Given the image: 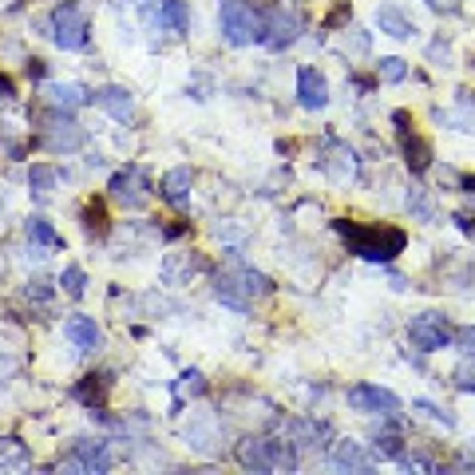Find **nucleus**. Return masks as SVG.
I'll return each mask as SVG.
<instances>
[{"label":"nucleus","mask_w":475,"mask_h":475,"mask_svg":"<svg viewBox=\"0 0 475 475\" xmlns=\"http://www.w3.org/2000/svg\"><path fill=\"white\" fill-rule=\"evenodd\" d=\"M337 234L345 238V246H349V254L364 262H392L400 250H404L408 238L400 230H380V226H356V222H345V218H337Z\"/></svg>","instance_id":"nucleus-1"},{"label":"nucleus","mask_w":475,"mask_h":475,"mask_svg":"<svg viewBox=\"0 0 475 475\" xmlns=\"http://www.w3.org/2000/svg\"><path fill=\"white\" fill-rule=\"evenodd\" d=\"M270 294H273V281L266 278V273L250 270V266H234V270H226L222 278L214 281V297L222 301V305L238 309V313H246L254 301L270 297Z\"/></svg>","instance_id":"nucleus-2"},{"label":"nucleus","mask_w":475,"mask_h":475,"mask_svg":"<svg viewBox=\"0 0 475 475\" xmlns=\"http://www.w3.org/2000/svg\"><path fill=\"white\" fill-rule=\"evenodd\" d=\"M218 16H222V36L234 48H242V44H266V16L258 8H250L246 0H222Z\"/></svg>","instance_id":"nucleus-3"},{"label":"nucleus","mask_w":475,"mask_h":475,"mask_svg":"<svg viewBox=\"0 0 475 475\" xmlns=\"http://www.w3.org/2000/svg\"><path fill=\"white\" fill-rule=\"evenodd\" d=\"M52 40L60 44L63 52H79L88 44V16L79 12V4H71V0H63V4L52 8Z\"/></svg>","instance_id":"nucleus-4"},{"label":"nucleus","mask_w":475,"mask_h":475,"mask_svg":"<svg viewBox=\"0 0 475 475\" xmlns=\"http://www.w3.org/2000/svg\"><path fill=\"white\" fill-rule=\"evenodd\" d=\"M107 195H112V203H119L123 210H143L147 198H151V182H147V175H143V167L131 162V167H123V171L112 175Z\"/></svg>","instance_id":"nucleus-5"},{"label":"nucleus","mask_w":475,"mask_h":475,"mask_svg":"<svg viewBox=\"0 0 475 475\" xmlns=\"http://www.w3.org/2000/svg\"><path fill=\"white\" fill-rule=\"evenodd\" d=\"M408 337L420 353H436L452 341V329H447V317L444 313H416L408 321Z\"/></svg>","instance_id":"nucleus-6"},{"label":"nucleus","mask_w":475,"mask_h":475,"mask_svg":"<svg viewBox=\"0 0 475 475\" xmlns=\"http://www.w3.org/2000/svg\"><path fill=\"white\" fill-rule=\"evenodd\" d=\"M349 408L356 412H380V416H396L400 412V396L380 385H353L349 388Z\"/></svg>","instance_id":"nucleus-7"},{"label":"nucleus","mask_w":475,"mask_h":475,"mask_svg":"<svg viewBox=\"0 0 475 475\" xmlns=\"http://www.w3.org/2000/svg\"><path fill=\"white\" fill-rule=\"evenodd\" d=\"M301 36V16L294 12V8H273V12L266 16V44L273 52L289 48Z\"/></svg>","instance_id":"nucleus-8"},{"label":"nucleus","mask_w":475,"mask_h":475,"mask_svg":"<svg viewBox=\"0 0 475 475\" xmlns=\"http://www.w3.org/2000/svg\"><path fill=\"white\" fill-rule=\"evenodd\" d=\"M63 115H68V112H60L48 127H44V143H48L52 151H76V147H84V127H79L76 119H63Z\"/></svg>","instance_id":"nucleus-9"},{"label":"nucleus","mask_w":475,"mask_h":475,"mask_svg":"<svg viewBox=\"0 0 475 475\" xmlns=\"http://www.w3.org/2000/svg\"><path fill=\"white\" fill-rule=\"evenodd\" d=\"M91 104H96L99 112H107L112 119H119V123H131V115H135V99H131V91L119 88V84L99 88L96 96H91Z\"/></svg>","instance_id":"nucleus-10"},{"label":"nucleus","mask_w":475,"mask_h":475,"mask_svg":"<svg viewBox=\"0 0 475 475\" xmlns=\"http://www.w3.org/2000/svg\"><path fill=\"white\" fill-rule=\"evenodd\" d=\"M297 104L309 112H321L329 104V79L317 68H301L297 71Z\"/></svg>","instance_id":"nucleus-11"},{"label":"nucleus","mask_w":475,"mask_h":475,"mask_svg":"<svg viewBox=\"0 0 475 475\" xmlns=\"http://www.w3.org/2000/svg\"><path fill=\"white\" fill-rule=\"evenodd\" d=\"M68 468H84V471H107L112 468V452L104 440H79L76 455L68 460Z\"/></svg>","instance_id":"nucleus-12"},{"label":"nucleus","mask_w":475,"mask_h":475,"mask_svg":"<svg viewBox=\"0 0 475 475\" xmlns=\"http://www.w3.org/2000/svg\"><path fill=\"white\" fill-rule=\"evenodd\" d=\"M44 99H48V107H56V112H76V107L91 104V91L84 84H48L44 88Z\"/></svg>","instance_id":"nucleus-13"},{"label":"nucleus","mask_w":475,"mask_h":475,"mask_svg":"<svg viewBox=\"0 0 475 475\" xmlns=\"http://www.w3.org/2000/svg\"><path fill=\"white\" fill-rule=\"evenodd\" d=\"M63 337H68L79 353H96L99 345H104V333H99V325L91 321V317H71V321H63Z\"/></svg>","instance_id":"nucleus-14"},{"label":"nucleus","mask_w":475,"mask_h":475,"mask_svg":"<svg viewBox=\"0 0 475 475\" xmlns=\"http://www.w3.org/2000/svg\"><path fill=\"white\" fill-rule=\"evenodd\" d=\"M190 187H195V171H190V167L167 171V175H162V203L187 206L190 203Z\"/></svg>","instance_id":"nucleus-15"},{"label":"nucleus","mask_w":475,"mask_h":475,"mask_svg":"<svg viewBox=\"0 0 475 475\" xmlns=\"http://www.w3.org/2000/svg\"><path fill=\"white\" fill-rule=\"evenodd\" d=\"M238 463L246 471H273V440H242L238 444Z\"/></svg>","instance_id":"nucleus-16"},{"label":"nucleus","mask_w":475,"mask_h":475,"mask_svg":"<svg viewBox=\"0 0 475 475\" xmlns=\"http://www.w3.org/2000/svg\"><path fill=\"white\" fill-rule=\"evenodd\" d=\"M329 463H333L337 471H369L372 468V460L364 455V447L356 444V440L333 444V455H329Z\"/></svg>","instance_id":"nucleus-17"},{"label":"nucleus","mask_w":475,"mask_h":475,"mask_svg":"<svg viewBox=\"0 0 475 475\" xmlns=\"http://www.w3.org/2000/svg\"><path fill=\"white\" fill-rule=\"evenodd\" d=\"M321 167H325V175L333 179V182H353L356 179V151L345 147V143H337Z\"/></svg>","instance_id":"nucleus-18"},{"label":"nucleus","mask_w":475,"mask_h":475,"mask_svg":"<svg viewBox=\"0 0 475 475\" xmlns=\"http://www.w3.org/2000/svg\"><path fill=\"white\" fill-rule=\"evenodd\" d=\"M203 270H206V262L198 258V254H195V258H190V254H182V258H179V254H171V258L162 262V281H167V286H179V281L195 278V273H203Z\"/></svg>","instance_id":"nucleus-19"},{"label":"nucleus","mask_w":475,"mask_h":475,"mask_svg":"<svg viewBox=\"0 0 475 475\" xmlns=\"http://www.w3.org/2000/svg\"><path fill=\"white\" fill-rule=\"evenodd\" d=\"M377 24H380V32H385V36H392V40H412V32H416V24L408 21L396 4L377 8Z\"/></svg>","instance_id":"nucleus-20"},{"label":"nucleus","mask_w":475,"mask_h":475,"mask_svg":"<svg viewBox=\"0 0 475 475\" xmlns=\"http://www.w3.org/2000/svg\"><path fill=\"white\" fill-rule=\"evenodd\" d=\"M56 182H60V171L48 167V162H36V167L29 171V190H32L36 203H44V198L56 190Z\"/></svg>","instance_id":"nucleus-21"},{"label":"nucleus","mask_w":475,"mask_h":475,"mask_svg":"<svg viewBox=\"0 0 475 475\" xmlns=\"http://www.w3.org/2000/svg\"><path fill=\"white\" fill-rule=\"evenodd\" d=\"M159 24L171 32H190V8L182 0H162L159 4Z\"/></svg>","instance_id":"nucleus-22"},{"label":"nucleus","mask_w":475,"mask_h":475,"mask_svg":"<svg viewBox=\"0 0 475 475\" xmlns=\"http://www.w3.org/2000/svg\"><path fill=\"white\" fill-rule=\"evenodd\" d=\"M182 436H187L190 447L210 452V447H214V420H210V416H195L187 428H182Z\"/></svg>","instance_id":"nucleus-23"},{"label":"nucleus","mask_w":475,"mask_h":475,"mask_svg":"<svg viewBox=\"0 0 475 475\" xmlns=\"http://www.w3.org/2000/svg\"><path fill=\"white\" fill-rule=\"evenodd\" d=\"M29 242H32V246H40V250H60L63 238H60L56 230H52L48 218L36 214V218H29Z\"/></svg>","instance_id":"nucleus-24"},{"label":"nucleus","mask_w":475,"mask_h":475,"mask_svg":"<svg viewBox=\"0 0 475 475\" xmlns=\"http://www.w3.org/2000/svg\"><path fill=\"white\" fill-rule=\"evenodd\" d=\"M206 392V377L198 369H187L175 380V404H187V400H198Z\"/></svg>","instance_id":"nucleus-25"},{"label":"nucleus","mask_w":475,"mask_h":475,"mask_svg":"<svg viewBox=\"0 0 475 475\" xmlns=\"http://www.w3.org/2000/svg\"><path fill=\"white\" fill-rule=\"evenodd\" d=\"M460 104H463V112H436V119L447 127H455V131H468L475 135V112H471V99H468V91H460Z\"/></svg>","instance_id":"nucleus-26"},{"label":"nucleus","mask_w":475,"mask_h":475,"mask_svg":"<svg viewBox=\"0 0 475 475\" xmlns=\"http://www.w3.org/2000/svg\"><path fill=\"white\" fill-rule=\"evenodd\" d=\"M289 436H294L297 444H313L317 447V440H325V436H329V424H321V420H294V424H289Z\"/></svg>","instance_id":"nucleus-27"},{"label":"nucleus","mask_w":475,"mask_h":475,"mask_svg":"<svg viewBox=\"0 0 475 475\" xmlns=\"http://www.w3.org/2000/svg\"><path fill=\"white\" fill-rule=\"evenodd\" d=\"M404 206H408V214L416 218V222H436V206L428 203V195L420 187L408 190V198H404Z\"/></svg>","instance_id":"nucleus-28"},{"label":"nucleus","mask_w":475,"mask_h":475,"mask_svg":"<svg viewBox=\"0 0 475 475\" xmlns=\"http://www.w3.org/2000/svg\"><path fill=\"white\" fill-rule=\"evenodd\" d=\"M404 76H408V63L400 56H385L377 63V79H385V84H400Z\"/></svg>","instance_id":"nucleus-29"},{"label":"nucleus","mask_w":475,"mask_h":475,"mask_svg":"<svg viewBox=\"0 0 475 475\" xmlns=\"http://www.w3.org/2000/svg\"><path fill=\"white\" fill-rule=\"evenodd\" d=\"M404 154H408V167H412V171H424L428 162H432V147H428L424 139H408Z\"/></svg>","instance_id":"nucleus-30"},{"label":"nucleus","mask_w":475,"mask_h":475,"mask_svg":"<svg viewBox=\"0 0 475 475\" xmlns=\"http://www.w3.org/2000/svg\"><path fill=\"white\" fill-rule=\"evenodd\" d=\"M60 286H63V294H68V297H84L88 273L79 270V266H68V270H63V278H60Z\"/></svg>","instance_id":"nucleus-31"},{"label":"nucleus","mask_w":475,"mask_h":475,"mask_svg":"<svg viewBox=\"0 0 475 475\" xmlns=\"http://www.w3.org/2000/svg\"><path fill=\"white\" fill-rule=\"evenodd\" d=\"M24 460H29L24 444L16 440V436H0V468H4V463H24Z\"/></svg>","instance_id":"nucleus-32"},{"label":"nucleus","mask_w":475,"mask_h":475,"mask_svg":"<svg viewBox=\"0 0 475 475\" xmlns=\"http://www.w3.org/2000/svg\"><path fill=\"white\" fill-rule=\"evenodd\" d=\"M84 226H88V234H104V230H107L104 203H88V210H84Z\"/></svg>","instance_id":"nucleus-33"},{"label":"nucleus","mask_w":475,"mask_h":475,"mask_svg":"<svg viewBox=\"0 0 475 475\" xmlns=\"http://www.w3.org/2000/svg\"><path fill=\"white\" fill-rule=\"evenodd\" d=\"M273 468H286V471H294V468H297V452H294V444L273 440Z\"/></svg>","instance_id":"nucleus-34"},{"label":"nucleus","mask_w":475,"mask_h":475,"mask_svg":"<svg viewBox=\"0 0 475 475\" xmlns=\"http://www.w3.org/2000/svg\"><path fill=\"white\" fill-rule=\"evenodd\" d=\"M16 369H21V356L8 349V345H0V385H8L16 377Z\"/></svg>","instance_id":"nucleus-35"},{"label":"nucleus","mask_w":475,"mask_h":475,"mask_svg":"<svg viewBox=\"0 0 475 475\" xmlns=\"http://www.w3.org/2000/svg\"><path fill=\"white\" fill-rule=\"evenodd\" d=\"M412 408H416V412H424V416H432L436 424H444V428H455V416H447L444 408H436V404H432V400H412Z\"/></svg>","instance_id":"nucleus-36"},{"label":"nucleus","mask_w":475,"mask_h":475,"mask_svg":"<svg viewBox=\"0 0 475 475\" xmlns=\"http://www.w3.org/2000/svg\"><path fill=\"white\" fill-rule=\"evenodd\" d=\"M455 388H460V392H475V356H468V361L455 369Z\"/></svg>","instance_id":"nucleus-37"},{"label":"nucleus","mask_w":475,"mask_h":475,"mask_svg":"<svg viewBox=\"0 0 475 475\" xmlns=\"http://www.w3.org/2000/svg\"><path fill=\"white\" fill-rule=\"evenodd\" d=\"M377 455H380V460H400L404 447H400L396 436H377Z\"/></svg>","instance_id":"nucleus-38"},{"label":"nucleus","mask_w":475,"mask_h":475,"mask_svg":"<svg viewBox=\"0 0 475 475\" xmlns=\"http://www.w3.org/2000/svg\"><path fill=\"white\" fill-rule=\"evenodd\" d=\"M452 337H455V345H460L463 353H468V356H475V325H460Z\"/></svg>","instance_id":"nucleus-39"},{"label":"nucleus","mask_w":475,"mask_h":475,"mask_svg":"<svg viewBox=\"0 0 475 475\" xmlns=\"http://www.w3.org/2000/svg\"><path fill=\"white\" fill-rule=\"evenodd\" d=\"M24 294L36 297V301H48V297H52V281H48V278H32L29 286H24Z\"/></svg>","instance_id":"nucleus-40"},{"label":"nucleus","mask_w":475,"mask_h":475,"mask_svg":"<svg viewBox=\"0 0 475 475\" xmlns=\"http://www.w3.org/2000/svg\"><path fill=\"white\" fill-rule=\"evenodd\" d=\"M345 21H349V4H341V8H337V12L325 21V29H337V24H345Z\"/></svg>","instance_id":"nucleus-41"},{"label":"nucleus","mask_w":475,"mask_h":475,"mask_svg":"<svg viewBox=\"0 0 475 475\" xmlns=\"http://www.w3.org/2000/svg\"><path fill=\"white\" fill-rule=\"evenodd\" d=\"M428 4H432L436 12H455V8H460V0H428Z\"/></svg>","instance_id":"nucleus-42"},{"label":"nucleus","mask_w":475,"mask_h":475,"mask_svg":"<svg viewBox=\"0 0 475 475\" xmlns=\"http://www.w3.org/2000/svg\"><path fill=\"white\" fill-rule=\"evenodd\" d=\"M432 60H444V68H447V60H452V52H447V44H440V40L432 44Z\"/></svg>","instance_id":"nucleus-43"},{"label":"nucleus","mask_w":475,"mask_h":475,"mask_svg":"<svg viewBox=\"0 0 475 475\" xmlns=\"http://www.w3.org/2000/svg\"><path fill=\"white\" fill-rule=\"evenodd\" d=\"M29 76L32 79H44V60H29Z\"/></svg>","instance_id":"nucleus-44"},{"label":"nucleus","mask_w":475,"mask_h":475,"mask_svg":"<svg viewBox=\"0 0 475 475\" xmlns=\"http://www.w3.org/2000/svg\"><path fill=\"white\" fill-rule=\"evenodd\" d=\"M0 96H4V99H12V96H16V91H12V79L0 76Z\"/></svg>","instance_id":"nucleus-45"},{"label":"nucleus","mask_w":475,"mask_h":475,"mask_svg":"<svg viewBox=\"0 0 475 475\" xmlns=\"http://www.w3.org/2000/svg\"><path fill=\"white\" fill-rule=\"evenodd\" d=\"M16 4H21V0H0V12H12Z\"/></svg>","instance_id":"nucleus-46"},{"label":"nucleus","mask_w":475,"mask_h":475,"mask_svg":"<svg viewBox=\"0 0 475 475\" xmlns=\"http://www.w3.org/2000/svg\"><path fill=\"white\" fill-rule=\"evenodd\" d=\"M463 463H475V447H468V452H463Z\"/></svg>","instance_id":"nucleus-47"}]
</instances>
